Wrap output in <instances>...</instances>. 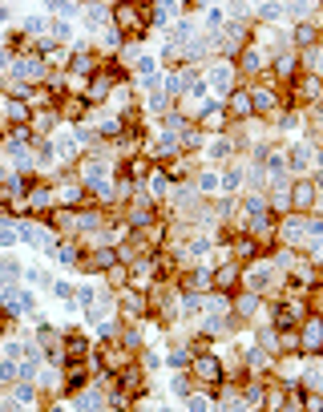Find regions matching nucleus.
I'll return each mask as SVG.
<instances>
[{
    "mask_svg": "<svg viewBox=\"0 0 323 412\" xmlns=\"http://www.w3.org/2000/svg\"><path fill=\"white\" fill-rule=\"evenodd\" d=\"M114 25H118V32H134V41H142L149 29L146 4H114Z\"/></svg>",
    "mask_w": 323,
    "mask_h": 412,
    "instance_id": "f257e3e1",
    "label": "nucleus"
},
{
    "mask_svg": "<svg viewBox=\"0 0 323 412\" xmlns=\"http://www.w3.org/2000/svg\"><path fill=\"white\" fill-rule=\"evenodd\" d=\"M186 372H194V380H202V384H227V368H222L210 351H194Z\"/></svg>",
    "mask_w": 323,
    "mask_h": 412,
    "instance_id": "f03ea898",
    "label": "nucleus"
},
{
    "mask_svg": "<svg viewBox=\"0 0 323 412\" xmlns=\"http://www.w3.org/2000/svg\"><path fill=\"white\" fill-rule=\"evenodd\" d=\"M89 380H93V364H85V360H65V376H61V392H65V396L81 392Z\"/></svg>",
    "mask_w": 323,
    "mask_h": 412,
    "instance_id": "39448f33",
    "label": "nucleus"
},
{
    "mask_svg": "<svg viewBox=\"0 0 323 412\" xmlns=\"http://www.w3.org/2000/svg\"><path fill=\"white\" fill-rule=\"evenodd\" d=\"M125 170H129V178L138 182V178H146V174H154V162L142 158V154H134V158L125 162Z\"/></svg>",
    "mask_w": 323,
    "mask_h": 412,
    "instance_id": "5701e85b",
    "label": "nucleus"
},
{
    "mask_svg": "<svg viewBox=\"0 0 323 412\" xmlns=\"http://www.w3.org/2000/svg\"><path fill=\"white\" fill-rule=\"evenodd\" d=\"M242 404H251V409H263V384H247V392H242Z\"/></svg>",
    "mask_w": 323,
    "mask_h": 412,
    "instance_id": "b1692460",
    "label": "nucleus"
},
{
    "mask_svg": "<svg viewBox=\"0 0 323 412\" xmlns=\"http://www.w3.org/2000/svg\"><path fill=\"white\" fill-rule=\"evenodd\" d=\"M8 380H17V372H12V364H0V384H8Z\"/></svg>",
    "mask_w": 323,
    "mask_h": 412,
    "instance_id": "2f4dec72",
    "label": "nucleus"
},
{
    "mask_svg": "<svg viewBox=\"0 0 323 412\" xmlns=\"http://www.w3.org/2000/svg\"><path fill=\"white\" fill-rule=\"evenodd\" d=\"M4 109H8V122H17V126H29L32 122L29 101H4Z\"/></svg>",
    "mask_w": 323,
    "mask_h": 412,
    "instance_id": "4be33fe9",
    "label": "nucleus"
},
{
    "mask_svg": "<svg viewBox=\"0 0 323 412\" xmlns=\"http://www.w3.org/2000/svg\"><path fill=\"white\" fill-rule=\"evenodd\" d=\"M85 113H89V101H85V97H61V101H57V118L81 122Z\"/></svg>",
    "mask_w": 323,
    "mask_h": 412,
    "instance_id": "f3484780",
    "label": "nucleus"
},
{
    "mask_svg": "<svg viewBox=\"0 0 323 412\" xmlns=\"http://www.w3.org/2000/svg\"><path fill=\"white\" fill-rule=\"evenodd\" d=\"M238 174H242V170H227V174H222V186H227V191H238Z\"/></svg>",
    "mask_w": 323,
    "mask_h": 412,
    "instance_id": "c756f323",
    "label": "nucleus"
},
{
    "mask_svg": "<svg viewBox=\"0 0 323 412\" xmlns=\"http://www.w3.org/2000/svg\"><path fill=\"white\" fill-rule=\"evenodd\" d=\"M238 279H242V267L238 263H222V267H210V283H214V291H235Z\"/></svg>",
    "mask_w": 323,
    "mask_h": 412,
    "instance_id": "f8f14e48",
    "label": "nucleus"
},
{
    "mask_svg": "<svg viewBox=\"0 0 323 412\" xmlns=\"http://www.w3.org/2000/svg\"><path fill=\"white\" fill-rule=\"evenodd\" d=\"M53 186L49 182H32L29 194H25V215H49L53 210Z\"/></svg>",
    "mask_w": 323,
    "mask_h": 412,
    "instance_id": "9d476101",
    "label": "nucleus"
},
{
    "mask_svg": "<svg viewBox=\"0 0 323 412\" xmlns=\"http://www.w3.org/2000/svg\"><path fill=\"white\" fill-rule=\"evenodd\" d=\"M97 364L110 368V372H121L125 364H134V351L125 348L121 340H105V344H101V356H97Z\"/></svg>",
    "mask_w": 323,
    "mask_h": 412,
    "instance_id": "1a4fd4ad",
    "label": "nucleus"
},
{
    "mask_svg": "<svg viewBox=\"0 0 323 412\" xmlns=\"http://www.w3.org/2000/svg\"><path fill=\"white\" fill-rule=\"evenodd\" d=\"M0 243H4V247H8V243H17V235H12V230H4V226H0Z\"/></svg>",
    "mask_w": 323,
    "mask_h": 412,
    "instance_id": "f704fd0d",
    "label": "nucleus"
},
{
    "mask_svg": "<svg viewBox=\"0 0 323 412\" xmlns=\"http://www.w3.org/2000/svg\"><path fill=\"white\" fill-rule=\"evenodd\" d=\"M105 182H110V170H105L101 162H85V166H81V186H85V194L105 191Z\"/></svg>",
    "mask_w": 323,
    "mask_h": 412,
    "instance_id": "ddd939ff",
    "label": "nucleus"
},
{
    "mask_svg": "<svg viewBox=\"0 0 323 412\" xmlns=\"http://www.w3.org/2000/svg\"><path fill=\"white\" fill-rule=\"evenodd\" d=\"M154 194H158V198H162V194H170V174H166L162 166L154 170Z\"/></svg>",
    "mask_w": 323,
    "mask_h": 412,
    "instance_id": "a878e982",
    "label": "nucleus"
},
{
    "mask_svg": "<svg viewBox=\"0 0 323 412\" xmlns=\"http://www.w3.org/2000/svg\"><path fill=\"white\" fill-rule=\"evenodd\" d=\"M251 113H255V105H251V89H235V94H231V118H235V122H247Z\"/></svg>",
    "mask_w": 323,
    "mask_h": 412,
    "instance_id": "a211bd4d",
    "label": "nucleus"
},
{
    "mask_svg": "<svg viewBox=\"0 0 323 412\" xmlns=\"http://www.w3.org/2000/svg\"><path fill=\"white\" fill-rule=\"evenodd\" d=\"M61 348H65V360H85L89 340L81 336V332H65V336H61Z\"/></svg>",
    "mask_w": 323,
    "mask_h": 412,
    "instance_id": "dca6fc26",
    "label": "nucleus"
},
{
    "mask_svg": "<svg viewBox=\"0 0 323 412\" xmlns=\"http://www.w3.org/2000/svg\"><path fill=\"white\" fill-rule=\"evenodd\" d=\"M118 388L129 396V400H134V404H138V400L146 396V368H138V360H134V364H125V368L118 372Z\"/></svg>",
    "mask_w": 323,
    "mask_h": 412,
    "instance_id": "0eeeda50",
    "label": "nucleus"
},
{
    "mask_svg": "<svg viewBox=\"0 0 323 412\" xmlns=\"http://www.w3.org/2000/svg\"><path fill=\"white\" fill-rule=\"evenodd\" d=\"M242 215H247V219H263V215H267V194L263 191L247 194V198H242Z\"/></svg>",
    "mask_w": 323,
    "mask_h": 412,
    "instance_id": "412c9836",
    "label": "nucleus"
},
{
    "mask_svg": "<svg viewBox=\"0 0 323 412\" xmlns=\"http://www.w3.org/2000/svg\"><path fill=\"white\" fill-rule=\"evenodd\" d=\"M17 404H25V409H32V404H41L37 388H29V384H21V388H17Z\"/></svg>",
    "mask_w": 323,
    "mask_h": 412,
    "instance_id": "393cba45",
    "label": "nucleus"
},
{
    "mask_svg": "<svg viewBox=\"0 0 323 412\" xmlns=\"http://www.w3.org/2000/svg\"><path fill=\"white\" fill-rule=\"evenodd\" d=\"M251 105L255 113H279V94L271 85H251Z\"/></svg>",
    "mask_w": 323,
    "mask_h": 412,
    "instance_id": "4468645a",
    "label": "nucleus"
},
{
    "mask_svg": "<svg viewBox=\"0 0 323 412\" xmlns=\"http://www.w3.org/2000/svg\"><path fill=\"white\" fill-rule=\"evenodd\" d=\"M121 45H125V36H121L118 29H110V32H105V53H114V49H121Z\"/></svg>",
    "mask_w": 323,
    "mask_h": 412,
    "instance_id": "bb28decb",
    "label": "nucleus"
},
{
    "mask_svg": "<svg viewBox=\"0 0 323 412\" xmlns=\"http://www.w3.org/2000/svg\"><path fill=\"white\" fill-rule=\"evenodd\" d=\"M315 194H320V186H315V178H295L291 186H287V198H291V210H299V215H311V210H315Z\"/></svg>",
    "mask_w": 323,
    "mask_h": 412,
    "instance_id": "20e7f679",
    "label": "nucleus"
},
{
    "mask_svg": "<svg viewBox=\"0 0 323 412\" xmlns=\"http://www.w3.org/2000/svg\"><path fill=\"white\" fill-rule=\"evenodd\" d=\"M142 368H146V372L149 368H158V356H154V351H142Z\"/></svg>",
    "mask_w": 323,
    "mask_h": 412,
    "instance_id": "473e14b6",
    "label": "nucleus"
},
{
    "mask_svg": "<svg viewBox=\"0 0 323 412\" xmlns=\"http://www.w3.org/2000/svg\"><path fill=\"white\" fill-rule=\"evenodd\" d=\"M271 271H275V267H271L267 259H255L251 267H242V279H238V283H247V291L263 295V291H267V283H271Z\"/></svg>",
    "mask_w": 323,
    "mask_h": 412,
    "instance_id": "9b49d317",
    "label": "nucleus"
},
{
    "mask_svg": "<svg viewBox=\"0 0 323 412\" xmlns=\"http://www.w3.org/2000/svg\"><path fill=\"white\" fill-rule=\"evenodd\" d=\"M0 275H4V279H12V275H17V263H8V259H4V263H0Z\"/></svg>",
    "mask_w": 323,
    "mask_h": 412,
    "instance_id": "72a5a7b5",
    "label": "nucleus"
},
{
    "mask_svg": "<svg viewBox=\"0 0 323 412\" xmlns=\"http://www.w3.org/2000/svg\"><path fill=\"white\" fill-rule=\"evenodd\" d=\"M118 312L121 319H146L149 316V307H146V295L142 291H134V287H118Z\"/></svg>",
    "mask_w": 323,
    "mask_h": 412,
    "instance_id": "6e6552de",
    "label": "nucleus"
},
{
    "mask_svg": "<svg viewBox=\"0 0 323 412\" xmlns=\"http://www.w3.org/2000/svg\"><path fill=\"white\" fill-rule=\"evenodd\" d=\"M174 392H178V396H190V376H178V380H174Z\"/></svg>",
    "mask_w": 323,
    "mask_h": 412,
    "instance_id": "7c9ffc66",
    "label": "nucleus"
},
{
    "mask_svg": "<svg viewBox=\"0 0 323 412\" xmlns=\"http://www.w3.org/2000/svg\"><path fill=\"white\" fill-rule=\"evenodd\" d=\"M259 69H263V53H259V45H247V49L238 53L235 73H238V77H255Z\"/></svg>",
    "mask_w": 323,
    "mask_h": 412,
    "instance_id": "2eb2a0df",
    "label": "nucleus"
},
{
    "mask_svg": "<svg viewBox=\"0 0 323 412\" xmlns=\"http://www.w3.org/2000/svg\"><path fill=\"white\" fill-rule=\"evenodd\" d=\"M259 17H263V21H279V17H283V8H279V4H263V8H259Z\"/></svg>",
    "mask_w": 323,
    "mask_h": 412,
    "instance_id": "c85d7f7f",
    "label": "nucleus"
},
{
    "mask_svg": "<svg viewBox=\"0 0 323 412\" xmlns=\"http://www.w3.org/2000/svg\"><path fill=\"white\" fill-rule=\"evenodd\" d=\"M291 49L299 53V49H315V41H320V32H315V25H295V32H291Z\"/></svg>",
    "mask_w": 323,
    "mask_h": 412,
    "instance_id": "aec40b11",
    "label": "nucleus"
},
{
    "mask_svg": "<svg viewBox=\"0 0 323 412\" xmlns=\"http://www.w3.org/2000/svg\"><path fill=\"white\" fill-rule=\"evenodd\" d=\"M295 77H299V53H295V49H283V53L271 61V69H267V81H271V85H291Z\"/></svg>",
    "mask_w": 323,
    "mask_h": 412,
    "instance_id": "7ed1b4c3",
    "label": "nucleus"
},
{
    "mask_svg": "<svg viewBox=\"0 0 323 412\" xmlns=\"http://www.w3.org/2000/svg\"><path fill=\"white\" fill-rule=\"evenodd\" d=\"M97 69H101V61H93L89 53H77V57L69 61V77H93Z\"/></svg>",
    "mask_w": 323,
    "mask_h": 412,
    "instance_id": "6ab92c4d",
    "label": "nucleus"
},
{
    "mask_svg": "<svg viewBox=\"0 0 323 412\" xmlns=\"http://www.w3.org/2000/svg\"><path fill=\"white\" fill-rule=\"evenodd\" d=\"M121 129H125V122H105V126H101V138H121Z\"/></svg>",
    "mask_w": 323,
    "mask_h": 412,
    "instance_id": "cd10ccee",
    "label": "nucleus"
},
{
    "mask_svg": "<svg viewBox=\"0 0 323 412\" xmlns=\"http://www.w3.org/2000/svg\"><path fill=\"white\" fill-rule=\"evenodd\" d=\"M210 267H182L178 271V291L182 295H206L210 291Z\"/></svg>",
    "mask_w": 323,
    "mask_h": 412,
    "instance_id": "423d86ee",
    "label": "nucleus"
}]
</instances>
